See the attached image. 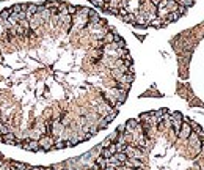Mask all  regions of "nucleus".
I'll return each mask as SVG.
<instances>
[{"label": "nucleus", "instance_id": "obj_17", "mask_svg": "<svg viewBox=\"0 0 204 170\" xmlns=\"http://www.w3.org/2000/svg\"><path fill=\"white\" fill-rule=\"evenodd\" d=\"M101 156H102L104 159H110V157H112L113 155H112V153H110V150H108V148H102V151H101Z\"/></svg>", "mask_w": 204, "mask_h": 170}, {"label": "nucleus", "instance_id": "obj_14", "mask_svg": "<svg viewBox=\"0 0 204 170\" xmlns=\"http://www.w3.org/2000/svg\"><path fill=\"white\" fill-rule=\"evenodd\" d=\"M135 18H137L135 14H132V13H127V14H126L123 19H124V22H127V24H135Z\"/></svg>", "mask_w": 204, "mask_h": 170}, {"label": "nucleus", "instance_id": "obj_4", "mask_svg": "<svg viewBox=\"0 0 204 170\" xmlns=\"http://www.w3.org/2000/svg\"><path fill=\"white\" fill-rule=\"evenodd\" d=\"M19 146L25 148V150H29V151H39L41 150L38 140H27V142H24V144H20Z\"/></svg>", "mask_w": 204, "mask_h": 170}, {"label": "nucleus", "instance_id": "obj_7", "mask_svg": "<svg viewBox=\"0 0 204 170\" xmlns=\"http://www.w3.org/2000/svg\"><path fill=\"white\" fill-rule=\"evenodd\" d=\"M2 139V142L3 144H11V145H16L18 144V139H16V134H13V132H8V134H5V135H2L0 137Z\"/></svg>", "mask_w": 204, "mask_h": 170}, {"label": "nucleus", "instance_id": "obj_10", "mask_svg": "<svg viewBox=\"0 0 204 170\" xmlns=\"http://www.w3.org/2000/svg\"><path fill=\"white\" fill-rule=\"evenodd\" d=\"M135 24L140 25V27H146L148 24H149V22H148V19H146V16H145V13L140 14V16H137V18H135Z\"/></svg>", "mask_w": 204, "mask_h": 170}, {"label": "nucleus", "instance_id": "obj_21", "mask_svg": "<svg viewBox=\"0 0 204 170\" xmlns=\"http://www.w3.org/2000/svg\"><path fill=\"white\" fill-rule=\"evenodd\" d=\"M46 170H58L57 167H50V169H46Z\"/></svg>", "mask_w": 204, "mask_h": 170}, {"label": "nucleus", "instance_id": "obj_16", "mask_svg": "<svg viewBox=\"0 0 204 170\" xmlns=\"http://www.w3.org/2000/svg\"><path fill=\"white\" fill-rule=\"evenodd\" d=\"M53 148H57V150H61V148H66V144H64V140H61L58 137L57 140H55V144H53Z\"/></svg>", "mask_w": 204, "mask_h": 170}, {"label": "nucleus", "instance_id": "obj_5", "mask_svg": "<svg viewBox=\"0 0 204 170\" xmlns=\"http://www.w3.org/2000/svg\"><path fill=\"white\" fill-rule=\"evenodd\" d=\"M42 24V21H41V18H39V14H35V16H31V18L29 19V27H30V30H36L38 27H39Z\"/></svg>", "mask_w": 204, "mask_h": 170}, {"label": "nucleus", "instance_id": "obj_1", "mask_svg": "<svg viewBox=\"0 0 204 170\" xmlns=\"http://www.w3.org/2000/svg\"><path fill=\"white\" fill-rule=\"evenodd\" d=\"M38 144H39V148H41V150L49 151L50 148H53L55 140H53L52 135H41V139L38 140Z\"/></svg>", "mask_w": 204, "mask_h": 170}, {"label": "nucleus", "instance_id": "obj_8", "mask_svg": "<svg viewBox=\"0 0 204 170\" xmlns=\"http://www.w3.org/2000/svg\"><path fill=\"white\" fill-rule=\"evenodd\" d=\"M36 13H38V5H36V3H30V5H27V10H25L27 19H30L31 16H35Z\"/></svg>", "mask_w": 204, "mask_h": 170}, {"label": "nucleus", "instance_id": "obj_19", "mask_svg": "<svg viewBox=\"0 0 204 170\" xmlns=\"http://www.w3.org/2000/svg\"><path fill=\"white\" fill-rule=\"evenodd\" d=\"M185 13H187V8H185V7H179V8H178V14H179V16H182V14H185Z\"/></svg>", "mask_w": 204, "mask_h": 170}, {"label": "nucleus", "instance_id": "obj_11", "mask_svg": "<svg viewBox=\"0 0 204 170\" xmlns=\"http://www.w3.org/2000/svg\"><path fill=\"white\" fill-rule=\"evenodd\" d=\"M96 166H97L99 169H102V170H104V169L107 167V159H104L102 156H99V157L96 159Z\"/></svg>", "mask_w": 204, "mask_h": 170}, {"label": "nucleus", "instance_id": "obj_6", "mask_svg": "<svg viewBox=\"0 0 204 170\" xmlns=\"http://www.w3.org/2000/svg\"><path fill=\"white\" fill-rule=\"evenodd\" d=\"M123 166L129 167V169H145V166H143V162L138 161V159H127Z\"/></svg>", "mask_w": 204, "mask_h": 170}, {"label": "nucleus", "instance_id": "obj_2", "mask_svg": "<svg viewBox=\"0 0 204 170\" xmlns=\"http://www.w3.org/2000/svg\"><path fill=\"white\" fill-rule=\"evenodd\" d=\"M63 131H64V124L60 121V120L57 118L55 121H52V126H50V132L55 135V137H60L63 134Z\"/></svg>", "mask_w": 204, "mask_h": 170}, {"label": "nucleus", "instance_id": "obj_22", "mask_svg": "<svg viewBox=\"0 0 204 170\" xmlns=\"http://www.w3.org/2000/svg\"><path fill=\"white\" fill-rule=\"evenodd\" d=\"M129 170H137V169H129Z\"/></svg>", "mask_w": 204, "mask_h": 170}, {"label": "nucleus", "instance_id": "obj_13", "mask_svg": "<svg viewBox=\"0 0 204 170\" xmlns=\"http://www.w3.org/2000/svg\"><path fill=\"white\" fill-rule=\"evenodd\" d=\"M176 2H178L179 7H185V8H189V7H192V5L195 3V0H176Z\"/></svg>", "mask_w": 204, "mask_h": 170}, {"label": "nucleus", "instance_id": "obj_3", "mask_svg": "<svg viewBox=\"0 0 204 170\" xmlns=\"http://www.w3.org/2000/svg\"><path fill=\"white\" fill-rule=\"evenodd\" d=\"M193 132L192 131V128H190V124H189V121H182V124H181V131H179V139H189V135Z\"/></svg>", "mask_w": 204, "mask_h": 170}, {"label": "nucleus", "instance_id": "obj_20", "mask_svg": "<svg viewBox=\"0 0 204 170\" xmlns=\"http://www.w3.org/2000/svg\"><path fill=\"white\" fill-rule=\"evenodd\" d=\"M0 170H11V164H2V166H0Z\"/></svg>", "mask_w": 204, "mask_h": 170}, {"label": "nucleus", "instance_id": "obj_9", "mask_svg": "<svg viewBox=\"0 0 204 170\" xmlns=\"http://www.w3.org/2000/svg\"><path fill=\"white\" fill-rule=\"evenodd\" d=\"M113 157L116 159V161L121 164V166H123V164H124V162L129 159L127 156H126V153H124V151H118V153H115V155H113Z\"/></svg>", "mask_w": 204, "mask_h": 170}, {"label": "nucleus", "instance_id": "obj_18", "mask_svg": "<svg viewBox=\"0 0 204 170\" xmlns=\"http://www.w3.org/2000/svg\"><path fill=\"white\" fill-rule=\"evenodd\" d=\"M90 2L94 5V7H97V8H104V7H105V0H90Z\"/></svg>", "mask_w": 204, "mask_h": 170}, {"label": "nucleus", "instance_id": "obj_12", "mask_svg": "<svg viewBox=\"0 0 204 170\" xmlns=\"http://www.w3.org/2000/svg\"><path fill=\"white\" fill-rule=\"evenodd\" d=\"M115 41V33H105V36L102 38V43H105V44H112Z\"/></svg>", "mask_w": 204, "mask_h": 170}, {"label": "nucleus", "instance_id": "obj_23", "mask_svg": "<svg viewBox=\"0 0 204 170\" xmlns=\"http://www.w3.org/2000/svg\"><path fill=\"white\" fill-rule=\"evenodd\" d=\"M63 170H68V169H63Z\"/></svg>", "mask_w": 204, "mask_h": 170}, {"label": "nucleus", "instance_id": "obj_15", "mask_svg": "<svg viewBox=\"0 0 204 170\" xmlns=\"http://www.w3.org/2000/svg\"><path fill=\"white\" fill-rule=\"evenodd\" d=\"M178 19H179L178 11H176V13H168V14H167V22H174V21H178Z\"/></svg>", "mask_w": 204, "mask_h": 170}]
</instances>
